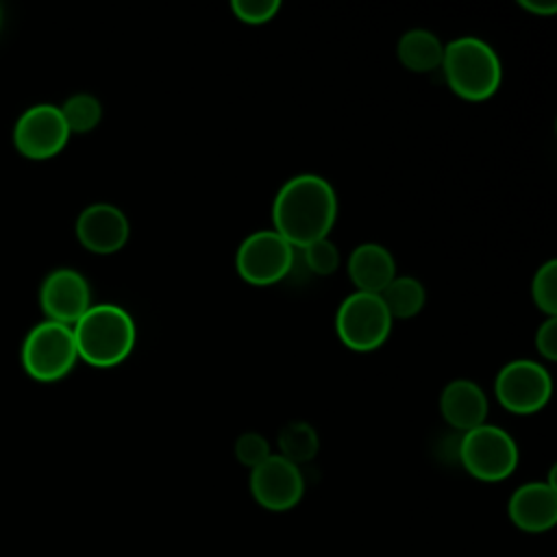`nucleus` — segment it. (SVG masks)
<instances>
[{
    "label": "nucleus",
    "mask_w": 557,
    "mask_h": 557,
    "mask_svg": "<svg viewBox=\"0 0 557 557\" xmlns=\"http://www.w3.org/2000/svg\"><path fill=\"white\" fill-rule=\"evenodd\" d=\"M553 394V379L546 366L535 359H511L494 379V396L511 413L529 416L546 407Z\"/></svg>",
    "instance_id": "obj_8"
},
{
    "label": "nucleus",
    "mask_w": 557,
    "mask_h": 557,
    "mask_svg": "<svg viewBox=\"0 0 557 557\" xmlns=\"http://www.w3.org/2000/svg\"><path fill=\"white\" fill-rule=\"evenodd\" d=\"M300 252H302V261L309 268V272H313L318 276L333 274L342 263L339 248L329 237L318 239V242L300 248Z\"/></svg>",
    "instance_id": "obj_21"
},
{
    "label": "nucleus",
    "mask_w": 557,
    "mask_h": 557,
    "mask_svg": "<svg viewBox=\"0 0 557 557\" xmlns=\"http://www.w3.org/2000/svg\"><path fill=\"white\" fill-rule=\"evenodd\" d=\"M76 239L94 255H113L122 250L131 237L126 213L111 202L87 205L76 218Z\"/></svg>",
    "instance_id": "obj_12"
},
{
    "label": "nucleus",
    "mask_w": 557,
    "mask_h": 557,
    "mask_svg": "<svg viewBox=\"0 0 557 557\" xmlns=\"http://www.w3.org/2000/svg\"><path fill=\"white\" fill-rule=\"evenodd\" d=\"M346 270L355 292L381 294L396 276V261L383 244L363 242L350 250Z\"/></svg>",
    "instance_id": "obj_15"
},
{
    "label": "nucleus",
    "mask_w": 557,
    "mask_h": 557,
    "mask_svg": "<svg viewBox=\"0 0 557 557\" xmlns=\"http://www.w3.org/2000/svg\"><path fill=\"white\" fill-rule=\"evenodd\" d=\"M396 57L409 72L426 74L442 67L444 44L429 28H409L396 44Z\"/></svg>",
    "instance_id": "obj_16"
},
{
    "label": "nucleus",
    "mask_w": 557,
    "mask_h": 557,
    "mask_svg": "<svg viewBox=\"0 0 557 557\" xmlns=\"http://www.w3.org/2000/svg\"><path fill=\"white\" fill-rule=\"evenodd\" d=\"M20 359L30 379L39 383L61 381L78 361L72 326L52 320L35 324L24 337Z\"/></svg>",
    "instance_id": "obj_4"
},
{
    "label": "nucleus",
    "mask_w": 557,
    "mask_h": 557,
    "mask_svg": "<svg viewBox=\"0 0 557 557\" xmlns=\"http://www.w3.org/2000/svg\"><path fill=\"white\" fill-rule=\"evenodd\" d=\"M442 72L450 91L470 102L492 98L503 81L496 50L474 35H461L444 44Z\"/></svg>",
    "instance_id": "obj_3"
},
{
    "label": "nucleus",
    "mask_w": 557,
    "mask_h": 557,
    "mask_svg": "<svg viewBox=\"0 0 557 557\" xmlns=\"http://www.w3.org/2000/svg\"><path fill=\"white\" fill-rule=\"evenodd\" d=\"M39 307L46 320L72 326L91 307V287L78 270L57 268L39 287Z\"/></svg>",
    "instance_id": "obj_11"
},
{
    "label": "nucleus",
    "mask_w": 557,
    "mask_h": 557,
    "mask_svg": "<svg viewBox=\"0 0 557 557\" xmlns=\"http://www.w3.org/2000/svg\"><path fill=\"white\" fill-rule=\"evenodd\" d=\"M272 455L270 442L257 433V431H246L235 440V457L242 466L246 468H257L261 461H265Z\"/></svg>",
    "instance_id": "obj_23"
},
{
    "label": "nucleus",
    "mask_w": 557,
    "mask_h": 557,
    "mask_svg": "<svg viewBox=\"0 0 557 557\" xmlns=\"http://www.w3.org/2000/svg\"><path fill=\"white\" fill-rule=\"evenodd\" d=\"M250 494L270 511H287L296 507L305 494V479L300 466L281 455H270L250 470Z\"/></svg>",
    "instance_id": "obj_10"
},
{
    "label": "nucleus",
    "mask_w": 557,
    "mask_h": 557,
    "mask_svg": "<svg viewBox=\"0 0 557 557\" xmlns=\"http://www.w3.org/2000/svg\"><path fill=\"white\" fill-rule=\"evenodd\" d=\"M0 26H2V7H0Z\"/></svg>",
    "instance_id": "obj_26"
},
{
    "label": "nucleus",
    "mask_w": 557,
    "mask_h": 557,
    "mask_svg": "<svg viewBox=\"0 0 557 557\" xmlns=\"http://www.w3.org/2000/svg\"><path fill=\"white\" fill-rule=\"evenodd\" d=\"M440 413L446 424L466 433L485 424L490 400L483 387L472 379H453L440 394Z\"/></svg>",
    "instance_id": "obj_14"
},
{
    "label": "nucleus",
    "mask_w": 557,
    "mask_h": 557,
    "mask_svg": "<svg viewBox=\"0 0 557 557\" xmlns=\"http://www.w3.org/2000/svg\"><path fill=\"white\" fill-rule=\"evenodd\" d=\"M70 139L67 124L57 104L39 102L28 107L15 122L13 144L17 152L33 161L57 157Z\"/></svg>",
    "instance_id": "obj_9"
},
{
    "label": "nucleus",
    "mask_w": 557,
    "mask_h": 557,
    "mask_svg": "<svg viewBox=\"0 0 557 557\" xmlns=\"http://www.w3.org/2000/svg\"><path fill=\"white\" fill-rule=\"evenodd\" d=\"M379 296L392 320H411L422 311L426 302L424 285L409 274H396Z\"/></svg>",
    "instance_id": "obj_17"
},
{
    "label": "nucleus",
    "mask_w": 557,
    "mask_h": 557,
    "mask_svg": "<svg viewBox=\"0 0 557 557\" xmlns=\"http://www.w3.org/2000/svg\"><path fill=\"white\" fill-rule=\"evenodd\" d=\"M337 220L333 185L313 172L287 178L272 202V228L296 250L329 237Z\"/></svg>",
    "instance_id": "obj_1"
},
{
    "label": "nucleus",
    "mask_w": 557,
    "mask_h": 557,
    "mask_svg": "<svg viewBox=\"0 0 557 557\" xmlns=\"http://www.w3.org/2000/svg\"><path fill=\"white\" fill-rule=\"evenodd\" d=\"M278 453L287 461L300 466L318 455L320 437L318 431L305 420H292L278 431Z\"/></svg>",
    "instance_id": "obj_18"
},
{
    "label": "nucleus",
    "mask_w": 557,
    "mask_h": 557,
    "mask_svg": "<svg viewBox=\"0 0 557 557\" xmlns=\"http://www.w3.org/2000/svg\"><path fill=\"white\" fill-rule=\"evenodd\" d=\"M294 252L296 250L274 228H259L239 242L235 270L244 283L268 287L289 274Z\"/></svg>",
    "instance_id": "obj_7"
},
{
    "label": "nucleus",
    "mask_w": 557,
    "mask_h": 557,
    "mask_svg": "<svg viewBox=\"0 0 557 557\" xmlns=\"http://www.w3.org/2000/svg\"><path fill=\"white\" fill-rule=\"evenodd\" d=\"M518 4L533 15H555L557 13L555 0H518Z\"/></svg>",
    "instance_id": "obj_25"
},
{
    "label": "nucleus",
    "mask_w": 557,
    "mask_h": 557,
    "mask_svg": "<svg viewBox=\"0 0 557 557\" xmlns=\"http://www.w3.org/2000/svg\"><path fill=\"white\" fill-rule=\"evenodd\" d=\"M392 315L379 294L352 292L335 311V331L339 342L355 352L379 350L392 331Z\"/></svg>",
    "instance_id": "obj_6"
},
{
    "label": "nucleus",
    "mask_w": 557,
    "mask_h": 557,
    "mask_svg": "<svg viewBox=\"0 0 557 557\" xmlns=\"http://www.w3.org/2000/svg\"><path fill=\"white\" fill-rule=\"evenodd\" d=\"M533 305L546 315L557 318V261H544L531 278Z\"/></svg>",
    "instance_id": "obj_20"
},
{
    "label": "nucleus",
    "mask_w": 557,
    "mask_h": 557,
    "mask_svg": "<svg viewBox=\"0 0 557 557\" xmlns=\"http://www.w3.org/2000/svg\"><path fill=\"white\" fill-rule=\"evenodd\" d=\"M457 457L470 476L485 483H496L516 470L518 444L505 429L485 422L461 433Z\"/></svg>",
    "instance_id": "obj_5"
},
{
    "label": "nucleus",
    "mask_w": 557,
    "mask_h": 557,
    "mask_svg": "<svg viewBox=\"0 0 557 557\" xmlns=\"http://www.w3.org/2000/svg\"><path fill=\"white\" fill-rule=\"evenodd\" d=\"M533 342L542 359L555 361L557 359V318H546L544 322H540Z\"/></svg>",
    "instance_id": "obj_24"
},
{
    "label": "nucleus",
    "mask_w": 557,
    "mask_h": 557,
    "mask_svg": "<svg viewBox=\"0 0 557 557\" xmlns=\"http://www.w3.org/2000/svg\"><path fill=\"white\" fill-rule=\"evenodd\" d=\"M511 522L527 533H544L557 522V487L553 481L520 485L507 505Z\"/></svg>",
    "instance_id": "obj_13"
},
{
    "label": "nucleus",
    "mask_w": 557,
    "mask_h": 557,
    "mask_svg": "<svg viewBox=\"0 0 557 557\" xmlns=\"http://www.w3.org/2000/svg\"><path fill=\"white\" fill-rule=\"evenodd\" d=\"M70 135L72 133H89L94 131L102 120V104L94 94L78 91L72 94L61 107H59Z\"/></svg>",
    "instance_id": "obj_19"
},
{
    "label": "nucleus",
    "mask_w": 557,
    "mask_h": 557,
    "mask_svg": "<svg viewBox=\"0 0 557 557\" xmlns=\"http://www.w3.org/2000/svg\"><path fill=\"white\" fill-rule=\"evenodd\" d=\"M231 11L239 22L250 26H261L276 17V13L281 11V2L278 0H233Z\"/></svg>",
    "instance_id": "obj_22"
},
{
    "label": "nucleus",
    "mask_w": 557,
    "mask_h": 557,
    "mask_svg": "<svg viewBox=\"0 0 557 557\" xmlns=\"http://www.w3.org/2000/svg\"><path fill=\"white\" fill-rule=\"evenodd\" d=\"M78 359L94 368H115L128 359L137 342L133 315L113 302L91 305L72 324Z\"/></svg>",
    "instance_id": "obj_2"
}]
</instances>
